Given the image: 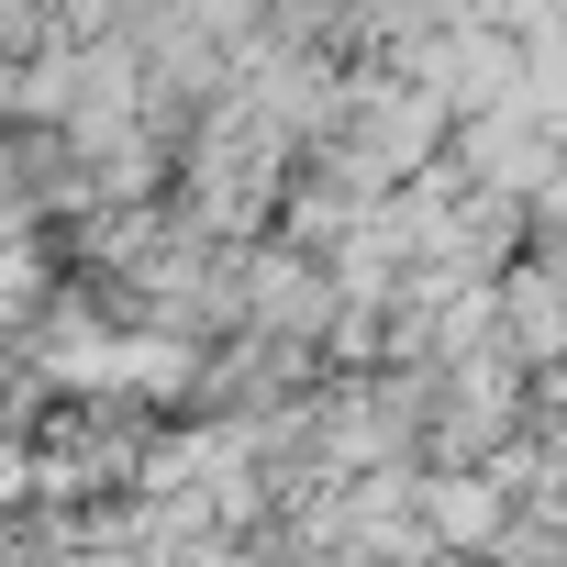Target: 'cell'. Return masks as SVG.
Segmentation results:
<instances>
[{"instance_id": "6da1fadb", "label": "cell", "mask_w": 567, "mask_h": 567, "mask_svg": "<svg viewBox=\"0 0 567 567\" xmlns=\"http://www.w3.org/2000/svg\"><path fill=\"white\" fill-rule=\"evenodd\" d=\"M423 523H434L445 545H489V534H501V489H489V478H478V489H467V478H434V489H423Z\"/></svg>"}]
</instances>
